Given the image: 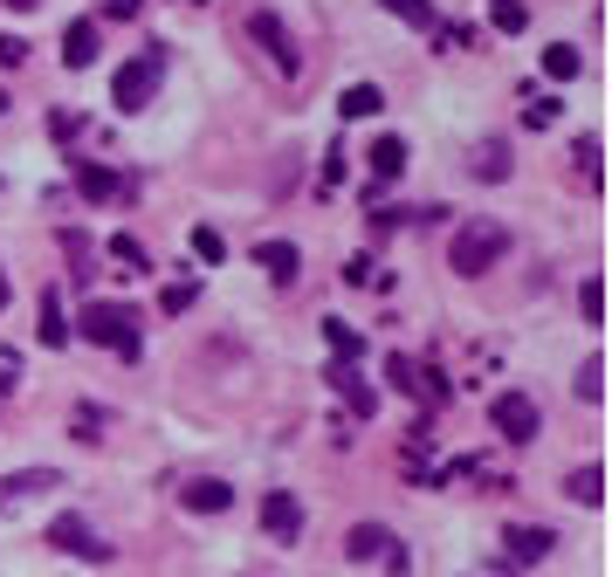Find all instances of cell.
<instances>
[{"instance_id": "25", "label": "cell", "mask_w": 612, "mask_h": 577, "mask_svg": "<svg viewBox=\"0 0 612 577\" xmlns=\"http://www.w3.org/2000/svg\"><path fill=\"white\" fill-rule=\"evenodd\" d=\"M386 14H399L406 29H420V35L433 29V21H441V14H433V0H386Z\"/></svg>"}, {"instance_id": "35", "label": "cell", "mask_w": 612, "mask_h": 577, "mask_svg": "<svg viewBox=\"0 0 612 577\" xmlns=\"http://www.w3.org/2000/svg\"><path fill=\"white\" fill-rule=\"evenodd\" d=\"M97 427H104V412H90V406L76 412V440H97Z\"/></svg>"}, {"instance_id": "33", "label": "cell", "mask_w": 612, "mask_h": 577, "mask_svg": "<svg viewBox=\"0 0 612 577\" xmlns=\"http://www.w3.org/2000/svg\"><path fill=\"white\" fill-rule=\"evenodd\" d=\"M386 372H393L399 392H413V358H386Z\"/></svg>"}, {"instance_id": "12", "label": "cell", "mask_w": 612, "mask_h": 577, "mask_svg": "<svg viewBox=\"0 0 612 577\" xmlns=\"http://www.w3.org/2000/svg\"><path fill=\"white\" fill-rule=\"evenodd\" d=\"M571 172H578V179H585V186H592V193L605 186V145L592 138V131H585V138L571 145Z\"/></svg>"}, {"instance_id": "8", "label": "cell", "mask_w": 612, "mask_h": 577, "mask_svg": "<svg viewBox=\"0 0 612 577\" xmlns=\"http://www.w3.org/2000/svg\"><path fill=\"white\" fill-rule=\"evenodd\" d=\"M48 488H63V475H56V467H21V475H8V482H0V516H8V509H21V502H35V495H48Z\"/></svg>"}, {"instance_id": "32", "label": "cell", "mask_w": 612, "mask_h": 577, "mask_svg": "<svg viewBox=\"0 0 612 577\" xmlns=\"http://www.w3.org/2000/svg\"><path fill=\"white\" fill-rule=\"evenodd\" d=\"M180 309H193V282H172L166 288V317H180Z\"/></svg>"}, {"instance_id": "20", "label": "cell", "mask_w": 612, "mask_h": 577, "mask_svg": "<svg viewBox=\"0 0 612 577\" xmlns=\"http://www.w3.org/2000/svg\"><path fill=\"white\" fill-rule=\"evenodd\" d=\"M69 337H76V330L63 324V303H56V288H42V344H48V351H63Z\"/></svg>"}, {"instance_id": "34", "label": "cell", "mask_w": 612, "mask_h": 577, "mask_svg": "<svg viewBox=\"0 0 612 577\" xmlns=\"http://www.w3.org/2000/svg\"><path fill=\"white\" fill-rule=\"evenodd\" d=\"M104 14H111V21H138L145 0H104Z\"/></svg>"}, {"instance_id": "37", "label": "cell", "mask_w": 612, "mask_h": 577, "mask_svg": "<svg viewBox=\"0 0 612 577\" xmlns=\"http://www.w3.org/2000/svg\"><path fill=\"white\" fill-rule=\"evenodd\" d=\"M8 8H14V14H29V8H42V0H8Z\"/></svg>"}, {"instance_id": "7", "label": "cell", "mask_w": 612, "mask_h": 577, "mask_svg": "<svg viewBox=\"0 0 612 577\" xmlns=\"http://www.w3.org/2000/svg\"><path fill=\"white\" fill-rule=\"evenodd\" d=\"M262 536L269 543H296L303 536V502H296L290 488H269L262 495Z\"/></svg>"}, {"instance_id": "11", "label": "cell", "mask_w": 612, "mask_h": 577, "mask_svg": "<svg viewBox=\"0 0 612 577\" xmlns=\"http://www.w3.org/2000/svg\"><path fill=\"white\" fill-rule=\"evenodd\" d=\"M551 530H544V522H537V530H530V522H523V530H509V564H544L551 557Z\"/></svg>"}, {"instance_id": "4", "label": "cell", "mask_w": 612, "mask_h": 577, "mask_svg": "<svg viewBox=\"0 0 612 577\" xmlns=\"http://www.w3.org/2000/svg\"><path fill=\"white\" fill-rule=\"evenodd\" d=\"M489 427L509 440V448H523V440L544 433V412H537L530 392H496V399H489Z\"/></svg>"}, {"instance_id": "26", "label": "cell", "mask_w": 612, "mask_h": 577, "mask_svg": "<svg viewBox=\"0 0 612 577\" xmlns=\"http://www.w3.org/2000/svg\"><path fill=\"white\" fill-rule=\"evenodd\" d=\"M544 69L557 76V83H571V76L585 69V56H578V48H571V42H557V48H544Z\"/></svg>"}, {"instance_id": "9", "label": "cell", "mask_w": 612, "mask_h": 577, "mask_svg": "<svg viewBox=\"0 0 612 577\" xmlns=\"http://www.w3.org/2000/svg\"><path fill=\"white\" fill-rule=\"evenodd\" d=\"M330 392H338V399H344L351 412H359V419H372V412H378V392H372L359 372H351V364H330Z\"/></svg>"}, {"instance_id": "19", "label": "cell", "mask_w": 612, "mask_h": 577, "mask_svg": "<svg viewBox=\"0 0 612 577\" xmlns=\"http://www.w3.org/2000/svg\"><path fill=\"white\" fill-rule=\"evenodd\" d=\"M227 502H235V488H227V482H193V488H186V509H193V516H220Z\"/></svg>"}, {"instance_id": "39", "label": "cell", "mask_w": 612, "mask_h": 577, "mask_svg": "<svg viewBox=\"0 0 612 577\" xmlns=\"http://www.w3.org/2000/svg\"><path fill=\"white\" fill-rule=\"evenodd\" d=\"M0 111H8V97H0Z\"/></svg>"}, {"instance_id": "16", "label": "cell", "mask_w": 612, "mask_h": 577, "mask_svg": "<svg viewBox=\"0 0 612 577\" xmlns=\"http://www.w3.org/2000/svg\"><path fill=\"white\" fill-rule=\"evenodd\" d=\"M338 111H344L351 124H359V117H378V111H386V90H378V83H351V90L338 97Z\"/></svg>"}, {"instance_id": "5", "label": "cell", "mask_w": 612, "mask_h": 577, "mask_svg": "<svg viewBox=\"0 0 612 577\" xmlns=\"http://www.w3.org/2000/svg\"><path fill=\"white\" fill-rule=\"evenodd\" d=\"M159 76H166L159 56H132V63L111 76V103H117V111H145L151 90H159Z\"/></svg>"}, {"instance_id": "13", "label": "cell", "mask_w": 612, "mask_h": 577, "mask_svg": "<svg viewBox=\"0 0 612 577\" xmlns=\"http://www.w3.org/2000/svg\"><path fill=\"white\" fill-rule=\"evenodd\" d=\"M386 550H393V536L378 530V522H359V530L344 536V557L351 564H372V557H386Z\"/></svg>"}, {"instance_id": "38", "label": "cell", "mask_w": 612, "mask_h": 577, "mask_svg": "<svg viewBox=\"0 0 612 577\" xmlns=\"http://www.w3.org/2000/svg\"><path fill=\"white\" fill-rule=\"evenodd\" d=\"M0 309H8V275H0Z\"/></svg>"}, {"instance_id": "36", "label": "cell", "mask_w": 612, "mask_h": 577, "mask_svg": "<svg viewBox=\"0 0 612 577\" xmlns=\"http://www.w3.org/2000/svg\"><path fill=\"white\" fill-rule=\"evenodd\" d=\"M344 282H351V288H365V282H372V261H365V254H359V261H344Z\"/></svg>"}, {"instance_id": "15", "label": "cell", "mask_w": 612, "mask_h": 577, "mask_svg": "<svg viewBox=\"0 0 612 577\" xmlns=\"http://www.w3.org/2000/svg\"><path fill=\"white\" fill-rule=\"evenodd\" d=\"M76 193H83V200H111V193H132V186H124L111 166H76Z\"/></svg>"}, {"instance_id": "22", "label": "cell", "mask_w": 612, "mask_h": 577, "mask_svg": "<svg viewBox=\"0 0 612 577\" xmlns=\"http://www.w3.org/2000/svg\"><path fill=\"white\" fill-rule=\"evenodd\" d=\"M324 337H330V358H338V364H351V358H359V351H365V337H359V330H351L344 317H330V324H324Z\"/></svg>"}, {"instance_id": "6", "label": "cell", "mask_w": 612, "mask_h": 577, "mask_svg": "<svg viewBox=\"0 0 612 577\" xmlns=\"http://www.w3.org/2000/svg\"><path fill=\"white\" fill-rule=\"evenodd\" d=\"M48 543L69 550V557H90V564H104V557H111V543L97 536L83 516H56V522H48Z\"/></svg>"}, {"instance_id": "30", "label": "cell", "mask_w": 612, "mask_h": 577, "mask_svg": "<svg viewBox=\"0 0 612 577\" xmlns=\"http://www.w3.org/2000/svg\"><path fill=\"white\" fill-rule=\"evenodd\" d=\"M578 399H585V406H599V399H605V364H599V358L578 372Z\"/></svg>"}, {"instance_id": "18", "label": "cell", "mask_w": 612, "mask_h": 577, "mask_svg": "<svg viewBox=\"0 0 612 577\" xmlns=\"http://www.w3.org/2000/svg\"><path fill=\"white\" fill-rule=\"evenodd\" d=\"M565 495H571V502H585V509H599V502H605V467H599V461L578 467V475L565 482Z\"/></svg>"}, {"instance_id": "27", "label": "cell", "mask_w": 612, "mask_h": 577, "mask_svg": "<svg viewBox=\"0 0 612 577\" xmlns=\"http://www.w3.org/2000/svg\"><path fill=\"white\" fill-rule=\"evenodd\" d=\"M557 111H565L557 97H537V90L523 97V124H530V131H551V124H557Z\"/></svg>"}, {"instance_id": "10", "label": "cell", "mask_w": 612, "mask_h": 577, "mask_svg": "<svg viewBox=\"0 0 612 577\" xmlns=\"http://www.w3.org/2000/svg\"><path fill=\"white\" fill-rule=\"evenodd\" d=\"M254 269H269V282H296V269H303V254H296V241H262L254 248Z\"/></svg>"}, {"instance_id": "3", "label": "cell", "mask_w": 612, "mask_h": 577, "mask_svg": "<svg viewBox=\"0 0 612 577\" xmlns=\"http://www.w3.org/2000/svg\"><path fill=\"white\" fill-rule=\"evenodd\" d=\"M248 42L269 56V69H275V76H303V48H296V35L283 29V14L254 8V14H248Z\"/></svg>"}, {"instance_id": "23", "label": "cell", "mask_w": 612, "mask_h": 577, "mask_svg": "<svg viewBox=\"0 0 612 577\" xmlns=\"http://www.w3.org/2000/svg\"><path fill=\"white\" fill-rule=\"evenodd\" d=\"M104 248H111V261H124V275H151V254L132 241V234H111Z\"/></svg>"}, {"instance_id": "21", "label": "cell", "mask_w": 612, "mask_h": 577, "mask_svg": "<svg viewBox=\"0 0 612 577\" xmlns=\"http://www.w3.org/2000/svg\"><path fill=\"white\" fill-rule=\"evenodd\" d=\"M475 179H489V186H496V179H509V145H502V138H481V145H475Z\"/></svg>"}, {"instance_id": "29", "label": "cell", "mask_w": 612, "mask_h": 577, "mask_svg": "<svg viewBox=\"0 0 612 577\" xmlns=\"http://www.w3.org/2000/svg\"><path fill=\"white\" fill-rule=\"evenodd\" d=\"M578 309H585V324H592V330L605 324V282H599V275H592V282L578 288Z\"/></svg>"}, {"instance_id": "2", "label": "cell", "mask_w": 612, "mask_h": 577, "mask_svg": "<svg viewBox=\"0 0 612 577\" xmlns=\"http://www.w3.org/2000/svg\"><path fill=\"white\" fill-rule=\"evenodd\" d=\"M502 254H509V227L502 220H468L454 234V248H447V269L454 275H489Z\"/></svg>"}, {"instance_id": "24", "label": "cell", "mask_w": 612, "mask_h": 577, "mask_svg": "<svg viewBox=\"0 0 612 577\" xmlns=\"http://www.w3.org/2000/svg\"><path fill=\"white\" fill-rule=\"evenodd\" d=\"M186 248H193V261H207V269H220V261H227V241H220L214 227H193V234H186Z\"/></svg>"}, {"instance_id": "14", "label": "cell", "mask_w": 612, "mask_h": 577, "mask_svg": "<svg viewBox=\"0 0 612 577\" xmlns=\"http://www.w3.org/2000/svg\"><path fill=\"white\" fill-rule=\"evenodd\" d=\"M63 63H69V69H90V63H97V21H69V35H63Z\"/></svg>"}, {"instance_id": "17", "label": "cell", "mask_w": 612, "mask_h": 577, "mask_svg": "<svg viewBox=\"0 0 612 577\" xmlns=\"http://www.w3.org/2000/svg\"><path fill=\"white\" fill-rule=\"evenodd\" d=\"M399 172H406V138H372V179L386 186Z\"/></svg>"}, {"instance_id": "1", "label": "cell", "mask_w": 612, "mask_h": 577, "mask_svg": "<svg viewBox=\"0 0 612 577\" xmlns=\"http://www.w3.org/2000/svg\"><path fill=\"white\" fill-rule=\"evenodd\" d=\"M138 324H145V317H138V309H124V303H90L69 330H83L90 344H104V351H117V358H138V351H145V330H138Z\"/></svg>"}, {"instance_id": "28", "label": "cell", "mask_w": 612, "mask_h": 577, "mask_svg": "<svg viewBox=\"0 0 612 577\" xmlns=\"http://www.w3.org/2000/svg\"><path fill=\"white\" fill-rule=\"evenodd\" d=\"M489 14H496L502 35H523V29H530V8H523V0H489Z\"/></svg>"}, {"instance_id": "31", "label": "cell", "mask_w": 612, "mask_h": 577, "mask_svg": "<svg viewBox=\"0 0 612 577\" xmlns=\"http://www.w3.org/2000/svg\"><path fill=\"white\" fill-rule=\"evenodd\" d=\"M21 63H29V42H21V35H0V69H21Z\"/></svg>"}]
</instances>
